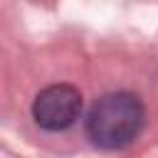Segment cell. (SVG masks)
Returning a JSON list of instances; mask_svg holds the SVG:
<instances>
[{"label":"cell","instance_id":"1","mask_svg":"<svg viewBox=\"0 0 158 158\" xmlns=\"http://www.w3.org/2000/svg\"><path fill=\"white\" fill-rule=\"evenodd\" d=\"M146 123L143 101L128 91L104 94L86 114V136L96 148L118 151L131 146Z\"/></svg>","mask_w":158,"mask_h":158},{"label":"cell","instance_id":"2","mask_svg":"<svg viewBox=\"0 0 158 158\" xmlns=\"http://www.w3.org/2000/svg\"><path fill=\"white\" fill-rule=\"evenodd\" d=\"M81 114V94L72 84H52L32 101V118L44 131H64Z\"/></svg>","mask_w":158,"mask_h":158}]
</instances>
